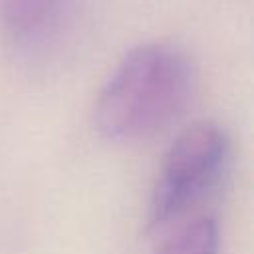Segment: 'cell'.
<instances>
[{
	"label": "cell",
	"mask_w": 254,
	"mask_h": 254,
	"mask_svg": "<svg viewBox=\"0 0 254 254\" xmlns=\"http://www.w3.org/2000/svg\"><path fill=\"white\" fill-rule=\"evenodd\" d=\"M73 0H0V36L20 52L44 48L62 28Z\"/></svg>",
	"instance_id": "obj_3"
},
{
	"label": "cell",
	"mask_w": 254,
	"mask_h": 254,
	"mask_svg": "<svg viewBox=\"0 0 254 254\" xmlns=\"http://www.w3.org/2000/svg\"><path fill=\"white\" fill-rule=\"evenodd\" d=\"M196 69L185 50L149 42L129 50L101 87L93 125L109 141H139L173 123L190 103Z\"/></svg>",
	"instance_id": "obj_1"
},
{
	"label": "cell",
	"mask_w": 254,
	"mask_h": 254,
	"mask_svg": "<svg viewBox=\"0 0 254 254\" xmlns=\"http://www.w3.org/2000/svg\"><path fill=\"white\" fill-rule=\"evenodd\" d=\"M218 224L210 216H200L167 240L157 254H218Z\"/></svg>",
	"instance_id": "obj_4"
},
{
	"label": "cell",
	"mask_w": 254,
	"mask_h": 254,
	"mask_svg": "<svg viewBox=\"0 0 254 254\" xmlns=\"http://www.w3.org/2000/svg\"><path fill=\"white\" fill-rule=\"evenodd\" d=\"M228 155L230 141L220 125L198 121L187 127L165 155L149 202V226H165L212 189L224 173Z\"/></svg>",
	"instance_id": "obj_2"
}]
</instances>
